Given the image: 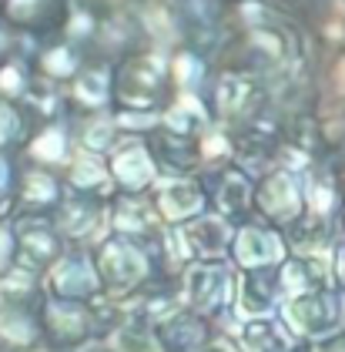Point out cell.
<instances>
[{
  "label": "cell",
  "instance_id": "6da1fadb",
  "mask_svg": "<svg viewBox=\"0 0 345 352\" xmlns=\"http://www.w3.org/2000/svg\"><path fill=\"white\" fill-rule=\"evenodd\" d=\"M282 319L289 322V329H292L295 336H305V339H325V336H335V329L345 322L342 298L332 296L329 289L309 292V296L285 298V305H282Z\"/></svg>",
  "mask_w": 345,
  "mask_h": 352
},
{
  "label": "cell",
  "instance_id": "7a4b0ae2",
  "mask_svg": "<svg viewBox=\"0 0 345 352\" xmlns=\"http://www.w3.org/2000/svg\"><path fill=\"white\" fill-rule=\"evenodd\" d=\"M98 269H101V278H104L107 292H128V289H137L144 282V275L151 272V262L144 255V248L128 239V235H114L107 239L101 248H98Z\"/></svg>",
  "mask_w": 345,
  "mask_h": 352
},
{
  "label": "cell",
  "instance_id": "3957f363",
  "mask_svg": "<svg viewBox=\"0 0 345 352\" xmlns=\"http://www.w3.org/2000/svg\"><path fill=\"white\" fill-rule=\"evenodd\" d=\"M185 298L188 305L201 316H212L232 305L235 298V272L221 258L214 262H194L185 272Z\"/></svg>",
  "mask_w": 345,
  "mask_h": 352
},
{
  "label": "cell",
  "instance_id": "277c9868",
  "mask_svg": "<svg viewBox=\"0 0 345 352\" xmlns=\"http://www.w3.org/2000/svg\"><path fill=\"white\" fill-rule=\"evenodd\" d=\"M47 285H51L54 298L91 302V298L101 296L104 278H101V269H98V258H91L84 252H67L51 265Z\"/></svg>",
  "mask_w": 345,
  "mask_h": 352
},
{
  "label": "cell",
  "instance_id": "5b68a950",
  "mask_svg": "<svg viewBox=\"0 0 345 352\" xmlns=\"http://www.w3.org/2000/svg\"><path fill=\"white\" fill-rule=\"evenodd\" d=\"M255 208L275 225H295L309 212L305 185L295 178L292 171H275L255 188Z\"/></svg>",
  "mask_w": 345,
  "mask_h": 352
},
{
  "label": "cell",
  "instance_id": "8992f818",
  "mask_svg": "<svg viewBox=\"0 0 345 352\" xmlns=\"http://www.w3.org/2000/svg\"><path fill=\"white\" fill-rule=\"evenodd\" d=\"M232 255L245 272L255 269H278L289 258V245L285 239L268 228V225H241L235 228V242H232Z\"/></svg>",
  "mask_w": 345,
  "mask_h": 352
},
{
  "label": "cell",
  "instance_id": "52a82bcc",
  "mask_svg": "<svg viewBox=\"0 0 345 352\" xmlns=\"http://www.w3.org/2000/svg\"><path fill=\"white\" fill-rule=\"evenodd\" d=\"M178 242H181V252L191 255V258L214 262L225 252H232L235 228H232V221L225 215H198L178 228Z\"/></svg>",
  "mask_w": 345,
  "mask_h": 352
},
{
  "label": "cell",
  "instance_id": "ba28073f",
  "mask_svg": "<svg viewBox=\"0 0 345 352\" xmlns=\"http://www.w3.org/2000/svg\"><path fill=\"white\" fill-rule=\"evenodd\" d=\"M44 325H47V336H51L57 346L71 349L80 346L91 332H94V312L87 309V302H74V298H51L44 305Z\"/></svg>",
  "mask_w": 345,
  "mask_h": 352
},
{
  "label": "cell",
  "instance_id": "9c48e42d",
  "mask_svg": "<svg viewBox=\"0 0 345 352\" xmlns=\"http://www.w3.org/2000/svg\"><path fill=\"white\" fill-rule=\"evenodd\" d=\"M158 342L164 352H198L212 346V329L201 312H171L161 325H155Z\"/></svg>",
  "mask_w": 345,
  "mask_h": 352
},
{
  "label": "cell",
  "instance_id": "30bf717a",
  "mask_svg": "<svg viewBox=\"0 0 345 352\" xmlns=\"http://www.w3.org/2000/svg\"><path fill=\"white\" fill-rule=\"evenodd\" d=\"M241 352H295V332L285 319L275 316H252L238 325Z\"/></svg>",
  "mask_w": 345,
  "mask_h": 352
},
{
  "label": "cell",
  "instance_id": "8fae6325",
  "mask_svg": "<svg viewBox=\"0 0 345 352\" xmlns=\"http://www.w3.org/2000/svg\"><path fill=\"white\" fill-rule=\"evenodd\" d=\"M155 205H158V215L164 218V221L185 225L191 218L205 215L208 195L201 191V185H194V182H168V185H161Z\"/></svg>",
  "mask_w": 345,
  "mask_h": 352
},
{
  "label": "cell",
  "instance_id": "7c38bea8",
  "mask_svg": "<svg viewBox=\"0 0 345 352\" xmlns=\"http://www.w3.org/2000/svg\"><path fill=\"white\" fill-rule=\"evenodd\" d=\"M107 168H111V178H114L124 191H141L158 178L155 158H151L141 144H128V148L114 151L111 162H107Z\"/></svg>",
  "mask_w": 345,
  "mask_h": 352
},
{
  "label": "cell",
  "instance_id": "4fadbf2b",
  "mask_svg": "<svg viewBox=\"0 0 345 352\" xmlns=\"http://www.w3.org/2000/svg\"><path fill=\"white\" fill-rule=\"evenodd\" d=\"M17 255L21 262L41 269V265H54L60 255H64V245H60V228L51 225H27L24 232L17 235Z\"/></svg>",
  "mask_w": 345,
  "mask_h": 352
},
{
  "label": "cell",
  "instance_id": "5bb4252c",
  "mask_svg": "<svg viewBox=\"0 0 345 352\" xmlns=\"http://www.w3.org/2000/svg\"><path fill=\"white\" fill-rule=\"evenodd\" d=\"M214 208L218 215H225L228 221L232 218H245L255 205V188L252 182L241 175V171H221L218 182H214Z\"/></svg>",
  "mask_w": 345,
  "mask_h": 352
},
{
  "label": "cell",
  "instance_id": "9a60e30c",
  "mask_svg": "<svg viewBox=\"0 0 345 352\" xmlns=\"http://www.w3.org/2000/svg\"><path fill=\"white\" fill-rule=\"evenodd\" d=\"M41 325L44 319H37L34 312H27L21 305H3L0 309V342L24 352L41 339Z\"/></svg>",
  "mask_w": 345,
  "mask_h": 352
},
{
  "label": "cell",
  "instance_id": "2e32d148",
  "mask_svg": "<svg viewBox=\"0 0 345 352\" xmlns=\"http://www.w3.org/2000/svg\"><path fill=\"white\" fill-rule=\"evenodd\" d=\"M98 221H101V205L80 191V198H67V201L60 205L57 228H60V235H67V239H87V235L98 228Z\"/></svg>",
  "mask_w": 345,
  "mask_h": 352
},
{
  "label": "cell",
  "instance_id": "e0dca14e",
  "mask_svg": "<svg viewBox=\"0 0 345 352\" xmlns=\"http://www.w3.org/2000/svg\"><path fill=\"white\" fill-rule=\"evenodd\" d=\"M107 182H114L111 178V168H104L101 162H94V158H80L74 162L71 168V185L84 195H94V191H101Z\"/></svg>",
  "mask_w": 345,
  "mask_h": 352
},
{
  "label": "cell",
  "instance_id": "ac0fdd59",
  "mask_svg": "<svg viewBox=\"0 0 345 352\" xmlns=\"http://www.w3.org/2000/svg\"><path fill=\"white\" fill-rule=\"evenodd\" d=\"M21 191H24V201H34V205H54L60 198V185L47 171H30L24 178V185H21Z\"/></svg>",
  "mask_w": 345,
  "mask_h": 352
},
{
  "label": "cell",
  "instance_id": "d6986e66",
  "mask_svg": "<svg viewBox=\"0 0 345 352\" xmlns=\"http://www.w3.org/2000/svg\"><path fill=\"white\" fill-rule=\"evenodd\" d=\"M64 135H60V128H47L41 138H34V144H30V155L37 158L41 164H57L64 162Z\"/></svg>",
  "mask_w": 345,
  "mask_h": 352
},
{
  "label": "cell",
  "instance_id": "ffe728a7",
  "mask_svg": "<svg viewBox=\"0 0 345 352\" xmlns=\"http://www.w3.org/2000/svg\"><path fill=\"white\" fill-rule=\"evenodd\" d=\"M14 255H17V235L10 232V225L0 221V272L14 265Z\"/></svg>",
  "mask_w": 345,
  "mask_h": 352
},
{
  "label": "cell",
  "instance_id": "44dd1931",
  "mask_svg": "<svg viewBox=\"0 0 345 352\" xmlns=\"http://www.w3.org/2000/svg\"><path fill=\"white\" fill-rule=\"evenodd\" d=\"M312 352H345V336H325Z\"/></svg>",
  "mask_w": 345,
  "mask_h": 352
},
{
  "label": "cell",
  "instance_id": "7402d4cb",
  "mask_svg": "<svg viewBox=\"0 0 345 352\" xmlns=\"http://www.w3.org/2000/svg\"><path fill=\"white\" fill-rule=\"evenodd\" d=\"M7 185H10V164L0 158V191H7Z\"/></svg>",
  "mask_w": 345,
  "mask_h": 352
},
{
  "label": "cell",
  "instance_id": "603a6c76",
  "mask_svg": "<svg viewBox=\"0 0 345 352\" xmlns=\"http://www.w3.org/2000/svg\"><path fill=\"white\" fill-rule=\"evenodd\" d=\"M335 272H339V282L345 285V248L339 252V262H335Z\"/></svg>",
  "mask_w": 345,
  "mask_h": 352
},
{
  "label": "cell",
  "instance_id": "cb8c5ba5",
  "mask_svg": "<svg viewBox=\"0 0 345 352\" xmlns=\"http://www.w3.org/2000/svg\"><path fill=\"white\" fill-rule=\"evenodd\" d=\"M198 352H232L228 346H218V342H212V346H205V349H198Z\"/></svg>",
  "mask_w": 345,
  "mask_h": 352
}]
</instances>
